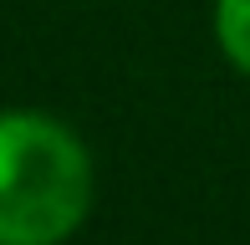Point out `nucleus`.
Masks as SVG:
<instances>
[{"mask_svg": "<svg viewBox=\"0 0 250 245\" xmlns=\"http://www.w3.org/2000/svg\"><path fill=\"white\" fill-rule=\"evenodd\" d=\"M92 199V163L72 128L41 113L0 118V245H62Z\"/></svg>", "mask_w": 250, "mask_h": 245, "instance_id": "obj_1", "label": "nucleus"}, {"mask_svg": "<svg viewBox=\"0 0 250 245\" xmlns=\"http://www.w3.org/2000/svg\"><path fill=\"white\" fill-rule=\"evenodd\" d=\"M214 31H220L225 57L240 66V72H250V0H220Z\"/></svg>", "mask_w": 250, "mask_h": 245, "instance_id": "obj_2", "label": "nucleus"}]
</instances>
